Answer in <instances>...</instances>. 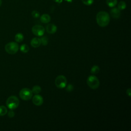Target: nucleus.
Segmentation results:
<instances>
[{"label": "nucleus", "instance_id": "f257e3e1", "mask_svg": "<svg viewBox=\"0 0 131 131\" xmlns=\"http://www.w3.org/2000/svg\"><path fill=\"white\" fill-rule=\"evenodd\" d=\"M110 21V17L108 13L105 11H100L96 15V21L97 24L101 27L107 26Z\"/></svg>", "mask_w": 131, "mask_h": 131}, {"label": "nucleus", "instance_id": "f03ea898", "mask_svg": "<svg viewBox=\"0 0 131 131\" xmlns=\"http://www.w3.org/2000/svg\"><path fill=\"white\" fill-rule=\"evenodd\" d=\"M19 101L18 98L15 96H10L6 100V105L10 110H14L19 105Z\"/></svg>", "mask_w": 131, "mask_h": 131}, {"label": "nucleus", "instance_id": "7ed1b4c3", "mask_svg": "<svg viewBox=\"0 0 131 131\" xmlns=\"http://www.w3.org/2000/svg\"><path fill=\"white\" fill-rule=\"evenodd\" d=\"M87 84L92 89H97L100 85V82L98 78L94 75L89 76L87 79Z\"/></svg>", "mask_w": 131, "mask_h": 131}, {"label": "nucleus", "instance_id": "20e7f679", "mask_svg": "<svg viewBox=\"0 0 131 131\" xmlns=\"http://www.w3.org/2000/svg\"><path fill=\"white\" fill-rule=\"evenodd\" d=\"M5 49L8 54H14L18 51L19 46L15 42H10L6 45Z\"/></svg>", "mask_w": 131, "mask_h": 131}, {"label": "nucleus", "instance_id": "39448f33", "mask_svg": "<svg viewBox=\"0 0 131 131\" xmlns=\"http://www.w3.org/2000/svg\"><path fill=\"white\" fill-rule=\"evenodd\" d=\"M19 95L21 99L24 100H28L32 98L33 93L30 89L23 88L20 91Z\"/></svg>", "mask_w": 131, "mask_h": 131}, {"label": "nucleus", "instance_id": "423d86ee", "mask_svg": "<svg viewBox=\"0 0 131 131\" xmlns=\"http://www.w3.org/2000/svg\"><path fill=\"white\" fill-rule=\"evenodd\" d=\"M67 80L66 77L63 75L58 76L55 80V84L56 87L59 89H63L67 85Z\"/></svg>", "mask_w": 131, "mask_h": 131}, {"label": "nucleus", "instance_id": "0eeeda50", "mask_svg": "<svg viewBox=\"0 0 131 131\" xmlns=\"http://www.w3.org/2000/svg\"><path fill=\"white\" fill-rule=\"evenodd\" d=\"M45 28L41 25H35L32 28V32L37 36H42L45 33Z\"/></svg>", "mask_w": 131, "mask_h": 131}, {"label": "nucleus", "instance_id": "6e6552de", "mask_svg": "<svg viewBox=\"0 0 131 131\" xmlns=\"http://www.w3.org/2000/svg\"><path fill=\"white\" fill-rule=\"evenodd\" d=\"M32 102L36 106H40L43 102V99L41 96L38 94H35L32 98Z\"/></svg>", "mask_w": 131, "mask_h": 131}, {"label": "nucleus", "instance_id": "1a4fd4ad", "mask_svg": "<svg viewBox=\"0 0 131 131\" xmlns=\"http://www.w3.org/2000/svg\"><path fill=\"white\" fill-rule=\"evenodd\" d=\"M110 13H111V15L112 16V17L115 19L119 18L121 15L120 10L117 8H113L111 10Z\"/></svg>", "mask_w": 131, "mask_h": 131}, {"label": "nucleus", "instance_id": "9d476101", "mask_svg": "<svg viewBox=\"0 0 131 131\" xmlns=\"http://www.w3.org/2000/svg\"><path fill=\"white\" fill-rule=\"evenodd\" d=\"M46 31L48 33L54 34L57 31V27L53 24H49L46 26Z\"/></svg>", "mask_w": 131, "mask_h": 131}, {"label": "nucleus", "instance_id": "9b49d317", "mask_svg": "<svg viewBox=\"0 0 131 131\" xmlns=\"http://www.w3.org/2000/svg\"><path fill=\"white\" fill-rule=\"evenodd\" d=\"M31 45L34 48H38L41 45L40 39L38 37H34L32 38L30 42Z\"/></svg>", "mask_w": 131, "mask_h": 131}, {"label": "nucleus", "instance_id": "f8f14e48", "mask_svg": "<svg viewBox=\"0 0 131 131\" xmlns=\"http://www.w3.org/2000/svg\"><path fill=\"white\" fill-rule=\"evenodd\" d=\"M40 20L42 23L47 24V23H48L50 21L51 17L48 14H43L40 16Z\"/></svg>", "mask_w": 131, "mask_h": 131}, {"label": "nucleus", "instance_id": "ddd939ff", "mask_svg": "<svg viewBox=\"0 0 131 131\" xmlns=\"http://www.w3.org/2000/svg\"><path fill=\"white\" fill-rule=\"evenodd\" d=\"M31 91L33 93H34L35 94H38L39 93H40L41 92V88H40V86H39L38 85H34L32 88Z\"/></svg>", "mask_w": 131, "mask_h": 131}, {"label": "nucleus", "instance_id": "4468645a", "mask_svg": "<svg viewBox=\"0 0 131 131\" xmlns=\"http://www.w3.org/2000/svg\"><path fill=\"white\" fill-rule=\"evenodd\" d=\"M23 39H24V35H23V34L20 33H18L15 35V40L16 42H20L23 40Z\"/></svg>", "mask_w": 131, "mask_h": 131}, {"label": "nucleus", "instance_id": "2eb2a0df", "mask_svg": "<svg viewBox=\"0 0 131 131\" xmlns=\"http://www.w3.org/2000/svg\"><path fill=\"white\" fill-rule=\"evenodd\" d=\"M106 3L110 7H114L116 5L117 0H106Z\"/></svg>", "mask_w": 131, "mask_h": 131}, {"label": "nucleus", "instance_id": "dca6fc26", "mask_svg": "<svg viewBox=\"0 0 131 131\" xmlns=\"http://www.w3.org/2000/svg\"><path fill=\"white\" fill-rule=\"evenodd\" d=\"M20 50L23 53H26L29 51V47L27 44H23L20 47Z\"/></svg>", "mask_w": 131, "mask_h": 131}, {"label": "nucleus", "instance_id": "f3484780", "mask_svg": "<svg viewBox=\"0 0 131 131\" xmlns=\"http://www.w3.org/2000/svg\"><path fill=\"white\" fill-rule=\"evenodd\" d=\"M99 71H100L99 67L97 65H94L91 68V73L92 74H96L99 72Z\"/></svg>", "mask_w": 131, "mask_h": 131}, {"label": "nucleus", "instance_id": "a211bd4d", "mask_svg": "<svg viewBox=\"0 0 131 131\" xmlns=\"http://www.w3.org/2000/svg\"><path fill=\"white\" fill-rule=\"evenodd\" d=\"M7 108L4 105L0 106V116H3L7 114Z\"/></svg>", "mask_w": 131, "mask_h": 131}, {"label": "nucleus", "instance_id": "6ab92c4d", "mask_svg": "<svg viewBox=\"0 0 131 131\" xmlns=\"http://www.w3.org/2000/svg\"><path fill=\"white\" fill-rule=\"evenodd\" d=\"M40 39L41 43L43 46H47L48 45V38H47V36H42V37H41Z\"/></svg>", "mask_w": 131, "mask_h": 131}, {"label": "nucleus", "instance_id": "aec40b11", "mask_svg": "<svg viewBox=\"0 0 131 131\" xmlns=\"http://www.w3.org/2000/svg\"><path fill=\"white\" fill-rule=\"evenodd\" d=\"M126 8V3L124 1H120L118 5V8L120 10H124Z\"/></svg>", "mask_w": 131, "mask_h": 131}, {"label": "nucleus", "instance_id": "412c9836", "mask_svg": "<svg viewBox=\"0 0 131 131\" xmlns=\"http://www.w3.org/2000/svg\"><path fill=\"white\" fill-rule=\"evenodd\" d=\"M81 1L84 5L87 6L91 5L94 2V0H81Z\"/></svg>", "mask_w": 131, "mask_h": 131}, {"label": "nucleus", "instance_id": "4be33fe9", "mask_svg": "<svg viewBox=\"0 0 131 131\" xmlns=\"http://www.w3.org/2000/svg\"><path fill=\"white\" fill-rule=\"evenodd\" d=\"M31 14H32V16L34 17V18H38L39 17V15H40V14L37 11H36V10H34L32 12H31Z\"/></svg>", "mask_w": 131, "mask_h": 131}, {"label": "nucleus", "instance_id": "5701e85b", "mask_svg": "<svg viewBox=\"0 0 131 131\" xmlns=\"http://www.w3.org/2000/svg\"><path fill=\"white\" fill-rule=\"evenodd\" d=\"M73 89H74L73 85L72 84H69L66 87V91L67 92H72L73 90Z\"/></svg>", "mask_w": 131, "mask_h": 131}, {"label": "nucleus", "instance_id": "b1692460", "mask_svg": "<svg viewBox=\"0 0 131 131\" xmlns=\"http://www.w3.org/2000/svg\"><path fill=\"white\" fill-rule=\"evenodd\" d=\"M8 115L10 118H12L15 115V113L14 112L12 111V110H11V111H9L8 113Z\"/></svg>", "mask_w": 131, "mask_h": 131}, {"label": "nucleus", "instance_id": "393cba45", "mask_svg": "<svg viewBox=\"0 0 131 131\" xmlns=\"http://www.w3.org/2000/svg\"><path fill=\"white\" fill-rule=\"evenodd\" d=\"M126 92L127 95L129 97H130V96H131V89H130V88H128V89H127Z\"/></svg>", "mask_w": 131, "mask_h": 131}, {"label": "nucleus", "instance_id": "a878e982", "mask_svg": "<svg viewBox=\"0 0 131 131\" xmlns=\"http://www.w3.org/2000/svg\"><path fill=\"white\" fill-rule=\"evenodd\" d=\"M56 2L58 3H60L62 2V0H54Z\"/></svg>", "mask_w": 131, "mask_h": 131}, {"label": "nucleus", "instance_id": "bb28decb", "mask_svg": "<svg viewBox=\"0 0 131 131\" xmlns=\"http://www.w3.org/2000/svg\"><path fill=\"white\" fill-rule=\"evenodd\" d=\"M66 1H68V2H69V3H70V2L71 3V2H72V0H66Z\"/></svg>", "mask_w": 131, "mask_h": 131}, {"label": "nucleus", "instance_id": "cd10ccee", "mask_svg": "<svg viewBox=\"0 0 131 131\" xmlns=\"http://www.w3.org/2000/svg\"><path fill=\"white\" fill-rule=\"evenodd\" d=\"M2 4V0H0V7H1Z\"/></svg>", "mask_w": 131, "mask_h": 131}]
</instances>
